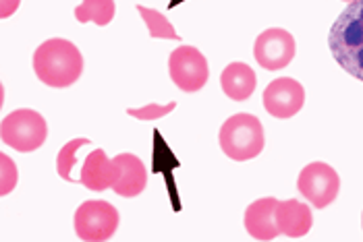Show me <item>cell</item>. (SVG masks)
Instances as JSON below:
<instances>
[{"label":"cell","instance_id":"obj_7","mask_svg":"<svg viewBox=\"0 0 363 242\" xmlns=\"http://www.w3.org/2000/svg\"><path fill=\"white\" fill-rule=\"evenodd\" d=\"M297 188L303 195V199L309 201L315 209H324L338 197L340 178L335 168H330L328 163L313 161L301 170Z\"/></svg>","mask_w":363,"mask_h":242},{"label":"cell","instance_id":"obj_2","mask_svg":"<svg viewBox=\"0 0 363 242\" xmlns=\"http://www.w3.org/2000/svg\"><path fill=\"white\" fill-rule=\"evenodd\" d=\"M33 71L44 85L62 89L82 77L84 56L73 42L52 38L33 52Z\"/></svg>","mask_w":363,"mask_h":242},{"label":"cell","instance_id":"obj_3","mask_svg":"<svg viewBox=\"0 0 363 242\" xmlns=\"http://www.w3.org/2000/svg\"><path fill=\"white\" fill-rule=\"evenodd\" d=\"M220 149L226 158L235 161H247L264 151L266 134L259 118L253 114H235L220 127Z\"/></svg>","mask_w":363,"mask_h":242},{"label":"cell","instance_id":"obj_8","mask_svg":"<svg viewBox=\"0 0 363 242\" xmlns=\"http://www.w3.org/2000/svg\"><path fill=\"white\" fill-rule=\"evenodd\" d=\"M295 38L280 27L266 29L257 35L255 46H253V56L257 64L266 71H280L291 64L295 58Z\"/></svg>","mask_w":363,"mask_h":242},{"label":"cell","instance_id":"obj_12","mask_svg":"<svg viewBox=\"0 0 363 242\" xmlns=\"http://www.w3.org/2000/svg\"><path fill=\"white\" fill-rule=\"evenodd\" d=\"M313 217L309 205L295 201V199H286L279 201L277 205V226H279L280 234L289 236V238H301L311 230Z\"/></svg>","mask_w":363,"mask_h":242},{"label":"cell","instance_id":"obj_13","mask_svg":"<svg viewBox=\"0 0 363 242\" xmlns=\"http://www.w3.org/2000/svg\"><path fill=\"white\" fill-rule=\"evenodd\" d=\"M114 163L118 166L121 176H118V183L112 187V190L121 197L141 195L145 185H147V170H145L143 161L133 154H118L114 158Z\"/></svg>","mask_w":363,"mask_h":242},{"label":"cell","instance_id":"obj_20","mask_svg":"<svg viewBox=\"0 0 363 242\" xmlns=\"http://www.w3.org/2000/svg\"><path fill=\"white\" fill-rule=\"evenodd\" d=\"M19 4H21V0H2L0 2V17L6 19V17L15 15V11L19 8Z\"/></svg>","mask_w":363,"mask_h":242},{"label":"cell","instance_id":"obj_9","mask_svg":"<svg viewBox=\"0 0 363 242\" xmlns=\"http://www.w3.org/2000/svg\"><path fill=\"white\" fill-rule=\"evenodd\" d=\"M262 102L270 116L284 120V118L295 116L303 108L306 89L299 81L291 79V77L274 79L264 89Z\"/></svg>","mask_w":363,"mask_h":242},{"label":"cell","instance_id":"obj_4","mask_svg":"<svg viewBox=\"0 0 363 242\" xmlns=\"http://www.w3.org/2000/svg\"><path fill=\"white\" fill-rule=\"evenodd\" d=\"M0 137H2V143L13 147L15 151L29 154L44 145L48 137V125L40 112L21 108L2 118Z\"/></svg>","mask_w":363,"mask_h":242},{"label":"cell","instance_id":"obj_21","mask_svg":"<svg viewBox=\"0 0 363 242\" xmlns=\"http://www.w3.org/2000/svg\"><path fill=\"white\" fill-rule=\"evenodd\" d=\"M345 2H355V0H345Z\"/></svg>","mask_w":363,"mask_h":242},{"label":"cell","instance_id":"obj_1","mask_svg":"<svg viewBox=\"0 0 363 242\" xmlns=\"http://www.w3.org/2000/svg\"><path fill=\"white\" fill-rule=\"evenodd\" d=\"M328 48L340 69L363 81V0L349 2L330 27Z\"/></svg>","mask_w":363,"mask_h":242},{"label":"cell","instance_id":"obj_19","mask_svg":"<svg viewBox=\"0 0 363 242\" xmlns=\"http://www.w3.org/2000/svg\"><path fill=\"white\" fill-rule=\"evenodd\" d=\"M174 108H177L174 102H168L167 106H162V104H147V106L141 108H129L127 114L133 116V118H140V120H156V118H164Z\"/></svg>","mask_w":363,"mask_h":242},{"label":"cell","instance_id":"obj_15","mask_svg":"<svg viewBox=\"0 0 363 242\" xmlns=\"http://www.w3.org/2000/svg\"><path fill=\"white\" fill-rule=\"evenodd\" d=\"M116 6L114 0H84L77 8H75V19L79 23H96V25L104 27L114 19Z\"/></svg>","mask_w":363,"mask_h":242},{"label":"cell","instance_id":"obj_14","mask_svg":"<svg viewBox=\"0 0 363 242\" xmlns=\"http://www.w3.org/2000/svg\"><path fill=\"white\" fill-rule=\"evenodd\" d=\"M220 85L226 98H230L233 102H245L255 91L257 77L250 64L230 62L220 75Z\"/></svg>","mask_w":363,"mask_h":242},{"label":"cell","instance_id":"obj_6","mask_svg":"<svg viewBox=\"0 0 363 242\" xmlns=\"http://www.w3.org/2000/svg\"><path fill=\"white\" fill-rule=\"evenodd\" d=\"M168 73L172 83L187 93L199 91L210 77L208 60L194 46H181L170 52L168 58Z\"/></svg>","mask_w":363,"mask_h":242},{"label":"cell","instance_id":"obj_16","mask_svg":"<svg viewBox=\"0 0 363 242\" xmlns=\"http://www.w3.org/2000/svg\"><path fill=\"white\" fill-rule=\"evenodd\" d=\"M138 11H140L141 19H143V23L147 27L150 38H156V40H174V42L181 40V35H177L174 27L170 25V21H168L160 11L147 8L143 4H138Z\"/></svg>","mask_w":363,"mask_h":242},{"label":"cell","instance_id":"obj_10","mask_svg":"<svg viewBox=\"0 0 363 242\" xmlns=\"http://www.w3.org/2000/svg\"><path fill=\"white\" fill-rule=\"evenodd\" d=\"M121 170L106 156L104 149H96L85 158L84 166H82V176H79V185H84L89 190L102 192L106 188H112L118 183Z\"/></svg>","mask_w":363,"mask_h":242},{"label":"cell","instance_id":"obj_5","mask_svg":"<svg viewBox=\"0 0 363 242\" xmlns=\"http://www.w3.org/2000/svg\"><path fill=\"white\" fill-rule=\"evenodd\" d=\"M118 228V212L108 201H85L75 212V234L85 242H104Z\"/></svg>","mask_w":363,"mask_h":242},{"label":"cell","instance_id":"obj_18","mask_svg":"<svg viewBox=\"0 0 363 242\" xmlns=\"http://www.w3.org/2000/svg\"><path fill=\"white\" fill-rule=\"evenodd\" d=\"M0 195H9L13 188L17 187V180H19V174H17V166L15 161L11 160L6 154H0Z\"/></svg>","mask_w":363,"mask_h":242},{"label":"cell","instance_id":"obj_22","mask_svg":"<svg viewBox=\"0 0 363 242\" xmlns=\"http://www.w3.org/2000/svg\"><path fill=\"white\" fill-rule=\"evenodd\" d=\"M362 224H363V215H362Z\"/></svg>","mask_w":363,"mask_h":242},{"label":"cell","instance_id":"obj_11","mask_svg":"<svg viewBox=\"0 0 363 242\" xmlns=\"http://www.w3.org/2000/svg\"><path fill=\"white\" fill-rule=\"evenodd\" d=\"M277 205L274 197L257 199L245 209V230L255 241H274L280 234L277 226Z\"/></svg>","mask_w":363,"mask_h":242},{"label":"cell","instance_id":"obj_17","mask_svg":"<svg viewBox=\"0 0 363 242\" xmlns=\"http://www.w3.org/2000/svg\"><path fill=\"white\" fill-rule=\"evenodd\" d=\"M89 145V139H73L69 141L67 145H62V149L58 151V158H56V172L62 180L67 183H75V178L71 176V170L75 168L77 163V151Z\"/></svg>","mask_w":363,"mask_h":242}]
</instances>
